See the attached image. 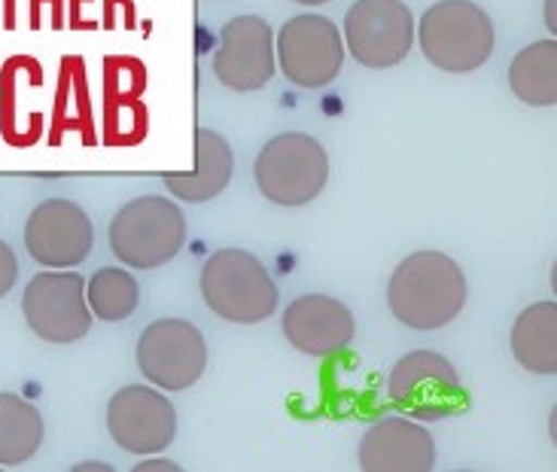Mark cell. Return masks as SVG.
<instances>
[{
	"mask_svg": "<svg viewBox=\"0 0 557 472\" xmlns=\"http://www.w3.org/2000/svg\"><path fill=\"white\" fill-rule=\"evenodd\" d=\"M262 196L281 208H301L314 201L330 181V156L311 135L286 132L272 137L253 162Z\"/></svg>",
	"mask_w": 557,
	"mask_h": 472,
	"instance_id": "obj_5",
	"label": "cell"
},
{
	"mask_svg": "<svg viewBox=\"0 0 557 472\" xmlns=\"http://www.w3.org/2000/svg\"><path fill=\"white\" fill-rule=\"evenodd\" d=\"M433 463L436 442L426 426L408 418H384L360 442V470L366 472H430Z\"/></svg>",
	"mask_w": 557,
	"mask_h": 472,
	"instance_id": "obj_15",
	"label": "cell"
},
{
	"mask_svg": "<svg viewBox=\"0 0 557 472\" xmlns=\"http://www.w3.org/2000/svg\"><path fill=\"white\" fill-rule=\"evenodd\" d=\"M147 135V107L140 98H113L107 95L104 140L116 147L140 144Z\"/></svg>",
	"mask_w": 557,
	"mask_h": 472,
	"instance_id": "obj_22",
	"label": "cell"
},
{
	"mask_svg": "<svg viewBox=\"0 0 557 472\" xmlns=\"http://www.w3.org/2000/svg\"><path fill=\"white\" fill-rule=\"evenodd\" d=\"M274 59L299 89H323L345 64V40L326 15H296L277 34Z\"/></svg>",
	"mask_w": 557,
	"mask_h": 472,
	"instance_id": "obj_8",
	"label": "cell"
},
{
	"mask_svg": "<svg viewBox=\"0 0 557 472\" xmlns=\"http://www.w3.org/2000/svg\"><path fill=\"white\" fill-rule=\"evenodd\" d=\"M391 399L418 421H445L467 409L457 369L436 350H411L393 365Z\"/></svg>",
	"mask_w": 557,
	"mask_h": 472,
	"instance_id": "obj_6",
	"label": "cell"
},
{
	"mask_svg": "<svg viewBox=\"0 0 557 472\" xmlns=\"http://www.w3.org/2000/svg\"><path fill=\"white\" fill-rule=\"evenodd\" d=\"M44 445V414L22 396L0 394V467H18Z\"/></svg>",
	"mask_w": 557,
	"mask_h": 472,
	"instance_id": "obj_20",
	"label": "cell"
},
{
	"mask_svg": "<svg viewBox=\"0 0 557 472\" xmlns=\"http://www.w3.org/2000/svg\"><path fill=\"white\" fill-rule=\"evenodd\" d=\"M137 365L156 387L186 390L208 369V341L189 320H156L137 341Z\"/></svg>",
	"mask_w": 557,
	"mask_h": 472,
	"instance_id": "obj_7",
	"label": "cell"
},
{
	"mask_svg": "<svg viewBox=\"0 0 557 472\" xmlns=\"http://www.w3.org/2000/svg\"><path fill=\"white\" fill-rule=\"evenodd\" d=\"M201 299L228 323H262L277 308V284L253 253L226 247L201 269Z\"/></svg>",
	"mask_w": 557,
	"mask_h": 472,
	"instance_id": "obj_3",
	"label": "cell"
},
{
	"mask_svg": "<svg viewBox=\"0 0 557 472\" xmlns=\"http://www.w3.org/2000/svg\"><path fill=\"white\" fill-rule=\"evenodd\" d=\"M15 281H18V259L10 244L0 241V299L15 287Z\"/></svg>",
	"mask_w": 557,
	"mask_h": 472,
	"instance_id": "obj_24",
	"label": "cell"
},
{
	"mask_svg": "<svg viewBox=\"0 0 557 472\" xmlns=\"http://www.w3.org/2000/svg\"><path fill=\"white\" fill-rule=\"evenodd\" d=\"M137 472H152V470H165V472H174L177 470V463H171V460H147V463H140L135 467Z\"/></svg>",
	"mask_w": 557,
	"mask_h": 472,
	"instance_id": "obj_25",
	"label": "cell"
},
{
	"mask_svg": "<svg viewBox=\"0 0 557 472\" xmlns=\"http://www.w3.org/2000/svg\"><path fill=\"white\" fill-rule=\"evenodd\" d=\"M515 360L533 375L557 372V305L536 302L524 308L512 326Z\"/></svg>",
	"mask_w": 557,
	"mask_h": 472,
	"instance_id": "obj_17",
	"label": "cell"
},
{
	"mask_svg": "<svg viewBox=\"0 0 557 472\" xmlns=\"http://www.w3.org/2000/svg\"><path fill=\"white\" fill-rule=\"evenodd\" d=\"M235 171V156L228 140L213 128H198L196 132V171L193 174H165L168 192L183 201H211L232 181Z\"/></svg>",
	"mask_w": 557,
	"mask_h": 472,
	"instance_id": "obj_16",
	"label": "cell"
},
{
	"mask_svg": "<svg viewBox=\"0 0 557 472\" xmlns=\"http://www.w3.org/2000/svg\"><path fill=\"white\" fill-rule=\"evenodd\" d=\"M509 86L515 98L530 107L557 104V44L555 37L530 44L515 55L509 67Z\"/></svg>",
	"mask_w": 557,
	"mask_h": 472,
	"instance_id": "obj_19",
	"label": "cell"
},
{
	"mask_svg": "<svg viewBox=\"0 0 557 472\" xmlns=\"http://www.w3.org/2000/svg\"><path fill=\"white\" fill-rule=\"evenodd\" d=\"M67 132L83 135L86 144H95L91 132V104H89V79L86 64L79 55H67L59 67V89H55V107H52V132L49 144L55 147Z\"/></svg>",
	"mask_w": 557,
	"mask_h": 472,
	"instance_id": "obj_18",
	"label": "cell"
},
{
	"mask_svg": "<svg viewBox=\"0 0 557 472\" xmlns=\"http://www.w3.org/2000/svg\"><path fill=\"white\" fill-rule=\"evenodd\" d=\"M545 15H548V28L555 30V0H548V10H545Z\"/></svg>",
	"mask_w": 557,
	"mask_h": 472,
	"instance_id": "obj_26",
	"label": "cell"
},
{
	"mask_svg": "<svg viewBox=\"0 0 557 472\" xmlns=\"http://www.w3.org/2000/svg\"><path fill=\"white\" fill-rule=\"evenodd\" d=\"M25 247L46 269H71L91 257L95 228L89 213L71 198H49L30 211L25 223Z\"/></svg>",
	"mask_w": 557,
	"mask_h": 472,
	"instance_id": "obj_11",
	"label": "cell"
},
{
	"mask_svg": "<svg viewBox=\"0 0 557 472\" xmlns=\"http://www.w3.org/2000/svg\"><path fill=\"white\" fill-rule=\"evenodd\" d=\"M345 40L366 67H393L414 46V15L403 0H357L345 15Z\"/></svg>",
	"mask_w": 557,
	"mask_h": 472,
	"instance_id": "obj_10",
	"label": "cell"
},
{
	"mask_svg": "<svg viewBox=\"0 0 557 472\" xmlns=\"http://www.w3.org/2000/svg\"><path fill=\"white\" fill-rule=\"evenodd\" d=\"M274 30L259 15H238L223 25L213 52V74L235 91H257L274 76Z\"/></svg>",
	"mask_w": 557,
	"mask_h": 472,
	"instance_id": "obj_13",
	"label": "cell"
},
{
	"mask_svg": "<svg viewBox=\"0 0 557 472\" xmlns=\"http://www.w3.org/2000/svg\"><path fill=\"white\" fill-rule=\"evenodd\" d=\"M89 311L104 323H120L132 318L140 305V287L135 274L122 269H98L89 281Z\"/></svg>",
	"mask_w": 557,
	"mask_h": 472,
	"instance_id": "obj_21",
	"label": "cell"
},
{
	"mask_svg": "<svg viewBox=\"0 0 557 472\" xmlns=\"http://www.w3.org/2000/svg\"><path fill=\"white\" fill-rule=\"evenodd\" d=\"M293 3H305V7H320V3H330V0H293Z\"/></svg>",
	"mask_w": 557,
	"mask_h": 472,
	"instance_id": "obj_28",
	"label": "cell"
},
{
	"mask_svg": "<svg viewBox=\"0 0 557 472\" xmlns=\"http://www.w3.org/2000/svg\"><path fill=\"white\" fill-rule=\"evenodd\" d=\"M113 257L128 269H159L186 241V216L171 198L140 196L128 201L107 228Z\"/></svg>",
	"mask_w": 557,
	"mask_h": 472,
	"instance_id": "obj_4",
	"label": "cell"
},
{
	"mask_svg": "<svg viewBox=\"0 0 557 472\" xmlns=\"http://www.w3.org/2000/svg\"><path fill=\"white\" fill-rule=\"evenodd\" d=\"M74 470H110V467H104V463H79Z\"/></svg>",
	"mask_w": 557,
	"mask_h": 472,
	"instance_id": "obj_27",
	"label": "cell"
},
{
	"mask_svg": "<svg viewBox=\"0 0 557 472\" xmlns=\"http://www.w3.org/2000/svg\"><path fill=\"white\" fill-rule=\"evenodd\" d=\"M107 430L128 455H156L174 442L177 411L171 399L152 387L132 384L113 394L107 406Z\"/></svg>",
	"mask_w": 557,
	"mask_h": 472,
	"instance_id": "obj_12",
	"label": "cell"
},
{
	"mask_svg": "<svg viewBox=\"0 0 557 472\" xmlns=\"http://www.w3.org/2000/svg\"><path fill=\"white\" fill-rule=\"evenodd\" d=\"M34 61L37 59H30V55H13L0 71V135L10 147H18V150H25L28 144H25L22 125H18V116H15V91H18L22 74L28 71Z\"/></svg>",
	"mask_w": 557,
	"mask_h": 472,
	"instance_id": "obj_23",
	"label": "cell"
},
{
	"mask_svg": "<svg viewBox=\"0 0 557 472\" xmlns=\"http://www.w3.org/2000/svg\"><path fill=\"white\" fill-rule=\"evenodd\" d=\"M30 333L52 345H71L91 330L86 281L76 272H44L30 277L22 299Z\"/></svg>",
	"mask_w": 557,
	"mask_h": 472,
	"instance_id": "obj_9",
	"label": "cell"
},
{
	"mask_svg": "<svg viewBox=\"0 0 557 472\" xmlns=\"http://www.w3.org/2000/svg\"><path fill=\"white\" fill-rule=\"evenodd\" d=\"M423 59L448 74H469L491 59L497 30L491 15L472 0H438L418 25Z\"/></svg>",
	"mask_w": 557,
	"mask_h": 472,
	"instance_id": "obj_2",
	"label": "cell"
},
{
	"mask_svg": "<svg viewBox=\"0 0 557 472\" xmlns=\"http://www.w3.org/2000/svg\"><path fill=\"white\" fill-rule=\"evenodd\" d=\"M387 302L411 330H442L467 305V274L442 250H418L396 265Z\"/></svg>",
	"mask_w": 557,
	"mask_h": 472,
	"instance_id": "obj_1",
	"label": "cell"
},
{
	"mask_svg": "<svg viewBox=\"0 0 557 472\" xmlns=\"http://www.w3.org/2000/svg\"><path fill=\"white\" fill-rule=\"evenodd\" d=\"M284 335L293 348L308 357H335L354 341L357 320L345 302L311 293L289 302L284 311Z\"/></svg>",
	"mask_w": 557,
	"mask_h": 472,
	"instance_id": "obj_14",
	"label": "cell"
}]
</instances>
